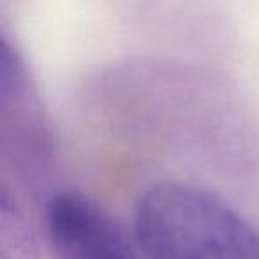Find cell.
Here are the masks:
<instances>
[{
    "label": "cell",
    "mask_w": 259,
    "mask_h": 259,
    "mask_svg": "<svg viewBox=\"0 0 259 259\" xmlns=\"http://www.w3.org/2000/svg\"><path fill=\"white\" fill-rule=\"evenodd\" d=\"M148 259H259V233L219 197L176 181L153 185L135 209Z\"/></svg>",
    "instance_id": "1"
},
{
    "label": "cell",
    "mask_w": 259,
    "mask_h": 259,
    "mask_svg": "<svg viewBox=\"0 0 259 259\" xmlns=\"http://www.w3.org/2000/svg\"><path fill=\"white\" fill-rule=\"evenodd\" d=\"M47 229L55 259H137L110 217L78 192L52 197Z\"/></svg>",
    "instance_id": "2"
},
{
    "label": "cell",
    "mask_w": 259,
    "mask_h": 259,
    "mask_svg": "<svg viewBox=\"0 0 259 259\" xmlns=\"http://www.w3.org/2000/svg\"><path fill=\"white\" fill-rule=\"evenodd\" d=\"M0 122L4 155L45 163L52 148L50 132L25 64L8 39L2 41L0 54Z\"/></svg>",
    "instance_id": "3"
},
{
    "label": "cell",
    "mask_w": 259,
    "mask_h": 259,
    "mask_svg": "<svg viewBox=\"0 0 259 259\" xmlns=\"http://www.w3.org/2000/svg\"><path fill=\"white\" fill-rule=\"evenodd\" d=\"M0 257L39 259L36 233L6 181L0 188Z\"/></svg>",
    "instance_id": "4"
}]
</instances>
